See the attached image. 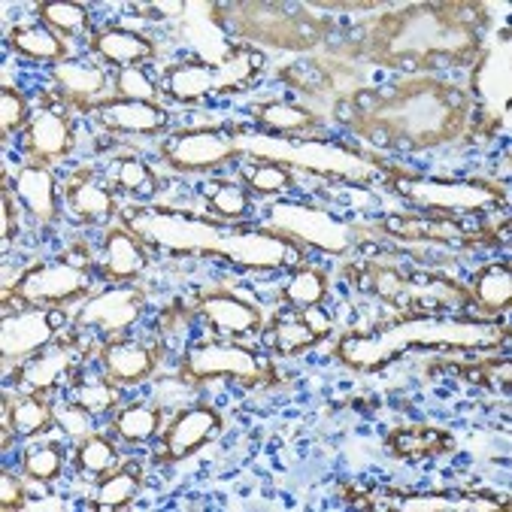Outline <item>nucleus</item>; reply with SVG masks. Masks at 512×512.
Segmentation results:
<instances>
[{
    "instance_id": "45",
    "label": "nucleus",
    "mask_w": 512,
    "mask_h": 512,
    "mask_svg": "<svg viewBox=\"0 0 512 512\" xmlns=\"http://www.w3.org/2000/svg\"><path fill=\"white\" fill-rule=\"evenodd\" d=\"M279 76H282L291 88L313 91V94H319V91H325V88L331 85L328 70H325L322 64H316V61H300V64H291V67L279 70Z\"/></svg>"
},
{
    "instance_id": "39",
    "label": "nucleus",
    "mask_w": 512,
    "mask_h": 512,
    "mask_svg": "<svg viewBox=\"0 0 512 512\" xmlns=\"http://www.w3.org/2000/svg\"><path fill=\"white\" fill-rule=\"evenodd\" d=\"M70 403L82 406L85 413H91V416H104L119 403V391H116V385L110 379H94V376L91 379H76Z\"/></svg>"
},
{
    "instance_id": "40",
    "label": "nucleus",
    "mask_w": 512,
    "mask_h": 512,
    "mask_svg": "<svg viewBox=\"0 0 512 512\" xmlns=\"http://www.w3.org/2000/svg\"><path fill=\"white\" fill-rule=\"evenodd\" d=\"M37 16L46 28L67 34V37L88 31V13H85V7L73 4V0H49V4H43L37 10Z\"/></svg>"
},
{
    "instance_id": "50",
    "label": "nucleus",
    "mask_w": 512,
    "mask_h": 512,
    "mask_svg": "<svg viewBox=\"0 0 512 512\" xmlns=\"http://www.w3.org/2000/svg\"><path fill=\"white\" fill-rule=\"evenodd\" d=\"M0 506H4L7 512L25 506V488H22V482L13 473L0 476Z\"/></svg>"
},
{
    "instance_id": "22",
    "label": "nucleus",
    "mask_w": 512,
    "mask_h": 512,
    "mask_svg": "<svg viewBox=\"0 0 512 512\" xmlns=\"http://www.w3.org/2000/svg\"><path fill=\"white\" fill-rule=\"evenodd\" d=\"M94 116L110 131L125 134H161L167 128V110L149 100H107L94 110Z\"/></svg>"
},
{
    "instance_id": "34",
    "label": "nucleus",
    "mask_w": 512,
    "mask_h": 512,
    "mask_svg": "<svg viewBox=\"0 0 512 512\" xmlns=\"http://www.w3.org/2000/svg\"><path fill=\"white\" fill-rule=\"evenodd\" d=\"M10 46L37 61H64V40L46 25H16L10 31Z\"/></svg>"
},
{
    "instance_id": "35",
    "label": "nucleus",
    "mask_w": 512,
    "mask_h": 512,
    "mask_svg": "<svg viewBox=\"0 0 512 512\" xmlns=\"http://www.w3.org/2000/svg\"><path fill=\"white\" fill-rule=\"evenodd\" d=\"M255 122L273 134H297V131H306L319 125V119L303 110V107H294V104H282V100H267V104H258L252 110Z\"/></svg>"
},
{
    "instance_id": "29",
    "label": "nucleus",
    "mask_w": 512,
    "mask_h": 512,
    "mask_svg": "<svg viewBox=\"0 0 512 512\" xmlns=\"http://www.w3.org/2000/svg\"><path fill=\"white\" fill-rule=\"evenodd\" d=\"M91 49L110 61V64H119L122 70L125 67H134L140 61H149L155 58V43L146 37V34H137V31H128V28H107V31H97L94 40H91Z\"/></svg>"
},
{
    "instance_id": "2",
    "label": "nucleus",
    "mask_w": 512,
    "mask_h": 512,
    "mask_svg": "<svg viewBox=\"0 0 512 512\" xmlns=\"http://www.w3.org/2000/svg\"><path fill=\"white\" fill-rule=\"evenodd\" d=\"M122 222L152 249L185 255H219L246 270H279L300 258V249L273 231L228 228L164 207H128L122 210Z\"/></svg>"
},
{
    "instance_id": "23",
    "label": "nucleus",
    "mask_w": 512,
    "mask_h": 512,
    "mask_svg": "<svg viewBox=\"0 0 512 512\" xmlns=\"http://www.w3.org/2000/svg\"><path fill=\"white\" fill-rule=\"evenodd\" d=\"M70 146H73V128L61 110H40L31 119L28 134H25V149L37 164L64 158Z\"/></svg>"
},
{
    "instance_id": "27",
    "label": "nucleus",
    "mask_w": 512,
    "mask_h": 512,
    "mask_svg": "<svg viewBox=\"0 0 512 512\" xmlns=\"http://www.w3.org/2000/svg\"><path fill=\"white\" fill-rule=\"evenodd\" d=\"M200 313L207 319L213 328L225 331V334H237V337H246V334H255L261 331V313L255 310L252 303L234 297V294H210L200 300Z\"/></svg>"
},
{
    "instance_id": "18",
    "label": "nucleus",
    "mask_w": 512,
    "mask_h": 512,
    "mask_svg": "<svg viewBox=\"0 0 512 512\" xmlns=\"http://www.w3.org/2000/svg\"><path fill=\"white\" fill-rule=\"evenodd\" d=\"M55 340V322L46 310H28L16 316H4L0 322V352L4 361H28L34 352L46 349Z\"/></svg>"
},
{
    "instance_id": "28",
    "label": "nucleus",
    "mask_w": 512,
    "mask_h": 512,
    "mask_svg": "<svg viewBox=\"0 0 512 512\" xmlns=\"http://www.w3.org/2000/svg\"><path fill=\"white\" fill-rule=\"evenodd\" d=\"M143 246L146 243L128 225L110 228L107 240H104V276L116 279V282L140 276L146 270V249Z\"/></svg>"
},
{
    "instance_id": "14",
    "label": "nucleus",
    "mask_w": 512,
    "mask_h": 512,
    "mask_svg": "<svg viewBox=\"0 0 512 512\" xmlns=\"http://www.w3.org/2000/svg\"><path fill=\"white\" fill-rule=\"evenodd\" d=\"M237 143L225 131H176L164 137L161 143V158L167 167L182 170V173H203L216 170L228 161H234Z\"/></svg>"
},
{
    "instance_id": "44",
    "label": "nucleus",
    "mask_w": 512,
    "mask_h": 512,
    "mask_svg": "<svg viewBox=\"0 0 512 512\" xmlns=\"http://www.w3.org/2000/svg\"><path fill=\"white\" fill-rule=\"evenodd\" d=\"M61 467H64V458H61V452L55 446H34V449L25 452V461H22L25 476L37 479V482L58 479Z\"/></svg>"
},
{
    "instance_id": "47",
    "label": "nucleus",
    "mask_w": 512,
    "mask_h": 512,
    "mask_svg": "<svg viewBox=\"0 0 512 512\" xmlns=\"http://www.w3.org/2000/svg\"><path fill=\"white\" fill-rule=\"evenodd\" d=\"M28 125V104L25 97L16 88H4L0 91V131L4 137L19 134Z\"/></svg>"
},
{
    "instance_id": "30",
    "label": "nucleus",
    "mask_w": 512,
    "mask_h": 512,
    "mask_svg": "<svg viewBox=\"0 0 512 512\" xmlns=\"http://www.w3.org/2000/svg\"><path fill=\"white\" fill-rule=\"evenodd\" d=\"M55 425V409L37 397V394H28V397H7V406H4V449L10 446V434L13 437H34V434H43Z\"/></svg>"
},
{
    "instance_id": "8",
    "label": "nucleus",
    "mask_w": 512,
    "mask_h": 512,
    "mask_svg": "<svg viewBox=\"0 0 512 512\" xmlns=\"http://www.w3.org/2000/svg\"><path fill=\"white\" fill-rule=\"evenodd\" d=\"M349 276L358 282V288L373 291L379 300L394 303V306H449V303L464 306L473 300L467 291H461L458 285L446 279H422L394 264H382L376 258L355 264Z\"/></svg>"
},
{
    "instance_id": "51",
    "label": "nucleus",
    "mask_w": 512,
    "mask_h": 512,
    "mask_svg": "<svg viewBox=\"0 0 512 512\" xmlns=\"http://www.w3.org/2000/svg\"><path fill=\"white\" fill-rule=\"evenodd\" d=\"M16 228H19V222H16V213H13V191L4 185V246H10Z\"/></svg>"
},
{
    "instance_id": "21",
    "label": "nucleus",
    "mask_w": 512,
    "mask_h": 512,
    "mask_svg": "<svg viewBox=\"0 0 512 512\" xmlns=\"http://www.w3.org/2000/svg\"><path fill=\"white\" fill-rule=\"evenodd\" d=\"M100 364L113 385H140L155 370V349L137 340H110L100 349Z\"/></svg>"
},
{
    "instance_id": "36",
    "label": "nucleus",
    "mask_w": 512,
    "mask_h": 512,
    "mask_svg": "<svg viewBox=\"0 0 512 512\" xmlns=\"http://www.w3.org/2000/svg\"><path fill=\"white\" fill-rule=\"evenodd\" d=\"M282 297H285V303L294 306V310H313V306H322L328 297V276L316 267H300L288 276Z\"/></svg>"
},
{
    "instance_id": "15",
    "label": "nucleus",
    "mask_w": 512,
    "mask_h": 512,
    "mask_svg": "<svg viewBox=\"0 0 512 512\" xmlns=\"http://www.w3.org/2000/svg\"><path fill=\"white\" fill-rule=\"evenodd\" d=\"M388 240H397L403 246H452V249H470L479 243V234L461 228L458 222L446 216H391L379 228Z\"/></svg>"
},
{
    "instance_id": "3",
    "label": "nucleus",
    "mask_w": 512,
    "mask_h": 512,
    "mask_svg": "<svg viewBox=\"0 0 512 512\" xmlns=\"http://www.w3.org/2000/svg\"><path fill=\"white\" fill-rule=\"evenodd\" d=\"M479 7L467 4H422L379 19L361 43L382 67L422 70L437 61H467L479 55Z\"/></svg>"
},
{
    "instance_id": "43",
    "label": "nucleus",
    "mask_w": 512,
    "mask_h": 512,
    "mask_svg": "<svg viewBox=\"0 0 512 512\" xmlns=\"http://www.w3.org/2000/svg\"><path fill=\"white\" fill-rule=\"evenodd\" d=\"M116 185L128 194H137V197H152L158 182H155V173L146 161L140 158H122L119 167H116Z\"/></svg>"
},
{
    "instance_id": "13",
    "label": "nucleus",
    "mask_w": 512,
    "mask_h": 512,
    "mask_svg": "<svg viewBox=\"0 0 512 512\" xmlns=\"http://www.w3.org/2000/svg\"><path fill=\"white\" fill-rule=\"evenodd\" d=\"M509 85H512L509 40H497L494 46L476 55V70H473V88L479 100V131L494 134L497 125L506 122Z\"/></svg>"
},
{
    "instance_id": "9",
    "label": "nucleus",
    "mask_w": 512,
    "mask_h": 512,
    "mask_svg": "<svg viewBox=\"0 0 512 512\" xmlns=\"http://www.w3.org/2000/svg\"><path fill=\"white\" fill-rule=\"evenodd\" d=\"M94 285V258L85 243L70 246L49 264H37L19 276L13 288L16 303H64L88 294Z\"/></svg>"
},
{
    "instance_id": "49",
    "label": "nucleus",
    "mask_w": 512,
    "mask_h": 512,
    "mask_svg": "<svg viewBox=\"0 0 512 512\" xmlns=\"http://www.w3.org/2000/svg\"><path fill=\"white\" fill-rule=\"evenodd\" d=\"M88 419H91V413H85V409H82V406H76V403H67V406L55 409V422L61 425V431H67V434H70V437H76V440L91 437Z\"/></svg>"
},
{
    "instance_id": "10",
    "label": "nucleus",
    "mask_w": 512,
    "mask_h": 512,
    "mask_svg": "<svg viewBox=\"0 0 512 512\" xmlns=\"http://www.w3.org/2000/svg\"><path fill=\"white\" fill-rule=\"evenodd\" d=\"M267 225L273 234L285 240H297L328 255H349L358 246V231L352 225H346L343 219L331 216L322 207H310V203H270Z\"/></svg>"
},
{
    "instance_id": "17",
    "label": "nucleus",
    "mask_w": 512,
    "mask_h": 512,
    "mask_svg": "<svg viewBox=\"0 0 512 512\" xmlns=\"http://www.w3.org/2000/svg\"><path fill=\"white\" fill-rule=\"evenodd\" d=\"M143 294L137 288H110L104 294L91 297L76 313V328H100L104 334H122L131 325H137L143 313Z\"/></svg>"
},
{
    "instance_id": "11",
    "label": "nucleus",
    "mask_w": 512,
    "mask_h": 512,
    "mask_svg": "<svg viewBox=\"0 0 512 512\" xmlns=\"http://www.w3.org/2000/svg\"><path fill=\"white\" fill-rule=\"evenodd\" d=\"M397 194L406 203L443 213L452 219V213H485L503 200L500 188L479 182V179H397Z\"/></svg>"
},
{
    "instance_id": "42",
    "label": "nucleus",
    "mask_w": 512,
    "mask_h": 512,
    "mask_svg": "<svg viewBox=\"0 0 512 512\" xmlns=\"http://www.w3.org/2000/svg\"><path fill=\"white\" fill-rule=\"evenodd\" d=\"M207 200H210V210L225 219H243L249 213V194L243 185H234V182H213L207 188Z\"/></svg>"
},
{
    "instance_id": "25",
    "label": "nucleus",
    "mask_w": 512,
    "mask_h": 512,
    "mask_svg": "<svg viewBox=\"0 0 512 512\" xmlns=\"http://www.w3.org/2000/svg\"><path fill=\"white\" fill-rule=\"evenodd\" d=\"M76 370V349L73 343H58L52 349H46L37 358H28L19 370L16 379L22 388L28 391H52L58 382H67V376Z\"/></svg>"
},
{
    "instance_id": "19",
    "label": "nucleus",
    "mask_w": 512,
    "mask_h": 512,
    "mask_svg": "<svg viewBox=\"0 0 512 512\" xmlns=\"http://www.w3.org/2000/svg\"><path fill=\"white\" fill-rule=\"evenodd\" d=\"M358 506L397 509V512H488V509H503L500 500H482V497H461V494H394V491H379V494L361 497Z\"/></svg>"
},
{
    "instance_id": "16",
    "label": "nucleus",
    "mask_w": 512,
    "mask_h": 512,
    "mask_svg": "<svg viewBox=\"0 0 512 512\" xmlns=\"http://www.w3.org/2000/svg\"><path fill=\"white\" fill-rule=\"evenodd\" d=\"M222 428V416L213 406H191L182 409V413L170 422V428L164 431L155 458L164 464H176L185 461L188 455H194L203 443H207L216 431Z\"/></svg>"
},
{
    "instance_id": "31",
    "label": "nucleus",
    "mask_w": 512,
    "mask_h": 512,
    "mask_svg": "<svg viewBox=\"0 0 512 512\" xmlns=\"http://www.w3.org/2000/svg\"><path fill=\"white\" fill-rule=\"evenodd\" d=\"M67 207L82 222H100L116 213V197L107 185L94 182L91 176H76L67 185Z\"/></svg>"
},
{
    "instance_id": "5",
    "label": "nucleus",
    "mask_w": 512,
    "mask_h": 512,
    "mask_svg": "<svg viewBox=\"0 0 512 512\" xmlns=\"http://www.w3.org/2000/svg\"><path fill=\"white\" fill-rule=\"evenodd\" d=\"M237 143V152L252 155L258 161L267 164H282V167H300L306 173H316L325 179H346V182H373L379 176H388V170L349 149L340 143H328V140H313V137H270V134H249V131H237L231 134Z\"/></svg>"
},
{
    "instance_id": "38",
    "label": "nucleus",
    "mask_w": 512,
    "mask_h": 512,
    "mask_svg": "<svg viewBox=\"0 0 512 512\" xmlns=\"http://www.w3.org/2000/svg\"><path fill=\"white\" fill-rule=\"evenodd\" d=\"M140 488H143V470L140 467L119 470V473H113L100 482L97 497H94V509H125L137 497Z\"/></svg>"
},
{
    "instance_id": "41",
    "label": "nucleus",
    "mask_w": 512,
    "mask_h": 512,
    "mask_svg": "<svg viewBox=\"0 0 512 512\" xmlns=\"http://www.w3.org/2000/svg\"><path fill=\"white\" fill-rule=\"evenodd\" d=\"M119 461V452L116 446L107 440V437H100V434H91L85 440H79V449H76V467L82 473H110L113 464Z\"/></svg>"
},
{
    "instance_id": "20",
    "label": "nucleus",
    "mask_w": 512,
    "mask_h": 512,
    "mask_svg": "<svg viewBox=\"0 0 512 512\" xmlns=\"http://www.w3.org/2000/svg\"><path fill=\"white\" fill-rule=\"evenodd\" d=\"M52 79L58 82L61 94L70 104L82 110H97L100 104H107V73L97 64L85 61H58L52 64Z\"/></svg>"
},
{
    "instance_id": "1",
    "label": "nucleus",
    "mask_w": 512,
    "mask_h": 512,
    "mask_svg": "<svg viewBox=\"0 0 512 512\" xmlns=\"http://www.w3.org/2000/svg\"><path fill=\"white\" fill-rule=\"evenodd\" d=\"M337 116L382 149H431L464 134L470 100L455 85L409 79L352 91L337 104Z\"/></svg>"
},
{
    "instance_id": "26",
    "label": "nucleus",
    "mask_w": 512,
    "mask_h": 512,
    "mask_svg": "<svg viewBox=\"0 0 512 512\" xmlns=\"http://www.w3.org/2000/svg\"><path fill=\"white\" fill-rule=\"evenodd\" d=\"M328 331H331V322L322 316L319 306H313V310H297V313L279 319L273 325L270 343L276 346L279 355H294V352L316 346Z\"/></svg>"
},
{
    "instance_id": "48",
    "label": "nucleus",
    "mask_w": 512,
    "mask_h": 512,
    "mask_svg": "<svg viewBox=\"0 0 512 512\" xmlns=\"http://www.w3.org/2000/svg\"><path fill=\"white\" fill-rule=\"evenodd\" d=\"M116 91L122 100H149V104H155V82L140 70V67H125L116 79Z\"/></svg>"
},
{
    "instance_id": "37",
    "label": "nucleus",
    "mask_w": 512,
    "mask_h": 512,
    "mask_svg": "<svg viewBox=\"0 0 512 512\" xmlns=\"http://www.w3.org/2000/svg\"><path fill=\"white\" fill-rule=\"evenodd\" d=\"M158 428H161V409L149 403L125 406L116 416V434L125 443H146L158 434Z\"/></svg>"
},
{
    "instance_id": "7",
    "label": "nucleus",
    "mask_w": 512,
    "mask_h": 512,
    "mask_svg": "<svg viewBox=\"0 0 512 512\" xmlns=\"http://www.w3.org/2000/svg\"><path fill=\"white\" fill-rule=\"evenodd\" d=\"M222 19H231L234 31L249 40H264L279 49H313L319 46L331 25L306 10H288L279 4H237L225 7Z\"/></svg>"
},
{
    "instance_id": "33",
    "label": "nucleus",
    "mask_w": 512,
    "mask_h": 512,
    "mask_svg": "<svg viewBox=\"0 0 512 512\" xmlns=\"http://www.w3.org/2000/svg\"><path fill=\"white\" fill-rule=\"evenodd\" d=\"M470 297L479 300L488 313H503L512 300V273L506 264H488L473 276Z\"/></svg>"
},
{
    "instance_id": "32",
    "label": "nucleus",
    "mask_w": 512,
    "mask_h": 512,
    "mask_svg": "<svg viewBox=\"0 0 512 512\" xmlns=\"http://www.w3.org/2000/svg\"><path fill=\"white\" fill-rule=\"evenodd\" d=\"M455 443L440 428H397L388 437V449L397 458H434L449 452Z\"/></svg>"
},
{
    "instance_id": "4",
    "label": "nucleus",
    "mask_w": 512,
    "mask_h": 512,
    "mask_svg": "<svg viewBox=\"0 0 512 512\" xmlns=\"http://www.w3.org/2000/svg\"><path fill=\"white\" fill-rule=\"evenodd\" d=\"M503 340L506 328L497 322L413 316L370 334H346L337 343V358L352 370H379L409 349H494Z\"/></svg>"
},
{
    "instance_id": "6",
    "label": "nucleus",
    "mask_w": 512,
    "mask_h": 512,
    "mask_svg": "<svg viewBox=\"0 0 512 512\" xmlns=\"http://www.w3.org/2000/svg\"><path fill=\"white\" fill-rule=\"evenodd\" d=\"M264 58L261 52L249 46H231V52L222 61H182L167 70L164 91L182 104H194L210 94L240 91L252 82V76L261 70Z\"/></svg>"
},
{
    "instance_id": "24",
    "label": "nucleus",
    "mask_w": 512,
    "mask_h": 512,
    "mask_svg": "<svg viewBox=\"0 0 512 512\" xmlns=\"http://www.w3.org/2000/svg\"><path fill=\"white\" fill-rule=\"evenodd\" d=\"M13 185H16V197L22 200V207L40 225H49L58 219V188L46 164H25L16 173Z\"/></svg>"
},
{
    "instance_id": "12",
    "label": "nucleus",
    "mask_w": 512,
    "mask_h": 512,
    "mask_svg": "<svg viewBox=\"0 0 512 512\" xmlns=\"http://www.w3.org/2000/svg\"><path fill=\"white\" fill-rule=\"evenodd\" d=\"M216 376H231L240 385H261L273 376V370L246 346L237 343H200L182 361V379L207 382Z\"/></svg>"
},
{
    "instance_id": "46",
    "label": "nucleus",
    "mask_w": 512,
    "mask_h": 512,
    "mask_svg": "<svg viewBox=\"0 0 512 512\" xmlns=\"http://www.w3.org/2000/svg\"><path fill=\"white\" fill-rule=\"evenodd\" d=\"M246 182H249V188L255 191V194H276V191H285V188H291L294 185V176H291V170L288 167H282V164H258V167H252L249 173H246Z\"/></svg>"
}]
</instances>
